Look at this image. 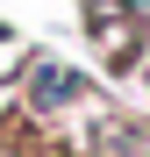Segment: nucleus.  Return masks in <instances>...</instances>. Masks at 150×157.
<instances>
[{
	"label": "nucleus",
	"mask_w": 150,
	"mask_h": 157,
	"mask_svg": "<svg viewBox=\"0 0 150 157\" xmlns=\"http://www.w3.org/2000/svg\"><path fill=\"white\" fill-rule=\"evenodd\" d=\"M21 93H29V114H57V107H71V100H86V71L43 57V64H29V86Z\"/></svg>",
	"instance_id": "nucleus-1"
},
{
	"label": "nucleus",
	"mask_w": 150,
	"mask_h": 157,
	"mask_svg": "<svg viewBox=\"0 0 150 157\" xmlns=\"http://www.w3.org/2000/svg\"><path fill=\"white\" fill-rule=\"evenodd\" d=\"M93 157H150V121H121V114H107V121H100V136H93Z\"/></svg>",
	"instance_id": "nucleus-2"
}]
</instances>
